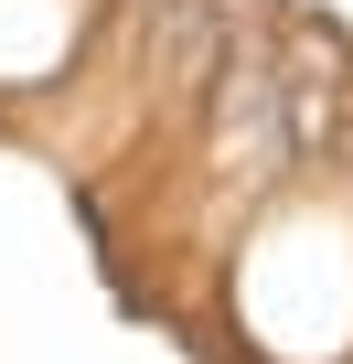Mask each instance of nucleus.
<instances>
[{
  "instance_id": "f257e3e1",
  "label": "nucleus",
  "mask_w": 353,
  "mask_h": 364,
  "mask_svg": "<svg viewBox=\"0 0 353 364\" xmlns=\"http://www.w3.org/2000/svg\"><path fill=\"white\" fill-rule=\"evenodd\" d=\"M225 300L236 311V353L246 364H353V171L321 182L300 171L289 193L225 247Z\"/></svg>"
}]
</instances>
